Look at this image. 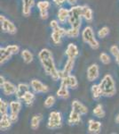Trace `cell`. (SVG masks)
Segmentation results:
<instances>
[{"mask_svg": "<svg viewBox=\"0 0 119 134\" xmlns=\"http://www.w3.org/2000/svg\"><path fill=\"white\" fill-rule=\"evenodd\" d=\"M99 75V66L97 64H92L88 67L87 69V79L89 81H94L95 80L98 79Z\"/></svg>", "mask_w": 119, "mask_h": 134, "instance_id": "10", "label": "cell"}, {"mask_svg": "<svg viewBox=\"0 0 119 134\" xmlns=\"http://www.w3.org/2000/svg\"><path fill=\"white\" fill-rule=\"evenodd\" d=\"M55 104V98L53 96H48L44 102V105L46 108H50Z\"/></svg>", "mask_w": 119, "mask_h": 134, "instance_id": "32", "label": "cell"}, {"mask_svg": "<svg viewBox=\"0 0 119 134\" xmlns=\"http://www.w3.org/2000/svg\"><path fill=\"white\" fill-rule=\"evenodd\" d=\"M65 1H66V0H53L54 4H55V5H61Z\"/></svg>", "mask_w": 119, "mask_h": 134, "instance_id": "41", "label": "cell"}, {"mask_svg": "<svg viewBox=\"0 0 119 134\" xmlns=\"http://www.w3.org/2000/svg\"><path fill=\"white\" fill-rule=\"evenodd\" d=\"M115 58H116V63H117V64H119V55H117V57H115Z\"/></svg>", "mask_w": 119, "mask_h": 134, "instance_id": "44", "label": "cell"}, {"mask_svg": "<svg viewBox=\"0 0 119 134\" xmlns=\"http://www.w3.org/2000/svg\"><path fill=\"white\" fill-rule=\"evenodd\" d=\"M35 5V0H22V14L24 16H29L31 13V8Z\"/></svg>", "mask_w": 119, "mask_h": 134, "instance_id": "15", "label": "cell"}, {"mask_svg": "<svg viewBox=\"0 0 119 134\" xmlns=\"http://www.w3.org/2000/svg\"><path fill=\"white\" fill-rule=\"evenodd\" d=\"M66 55L70 59H75L79 55V50L77 48V47L75 44H73V43L68 44V47L66 49Z\"/></svg>", "mask_w": 119, "mask_h": 134, "instance_id": "13", "label": "cell"}, {"mask_svg": "<svg viewBox=\"0 0 119 134\" xmlns=\"http://www.w3.org/2000/svg\"><path fill=\"white\" fill-rule=\"evenodd\" d=\"M40 62H41V64H42V66H43V68H44L45 72H46L49 76H51L53 81L60 80L59 71L56 69V66H55L53 57L40 60Z\"/></svg>", "mask_w": 119, "mask_h": 134, "instance_id": "3", "label": "cell"}, {"mask_svg": "<svg viewBox=\"0 0 119 134\" xmlns=\"http://www.w3.org/2000/svg\"><path fill=\"white\" fill-rule=\"evenodd\" d=\"M62 125V116L60 112L53 111L49 115L47 128L50 130L59 129Z\"/></svg>", "mask_w": 119, "mask_h": 134, "instance_id": "5", "label": "cell"}, {"mask_svg": "<svg viewBox=\"0 0 119 134\" xmlns=\"http://www.w3.org/2000/svg\"><path fill=\"white\" fill-rule=\"evenodd\" d=\"M17 31V28L16 26L14 25V23H12V21H9V24H8V31L7 33L9 34H15Z\"/></svg>", "mask_w": 119, "mask_h": 134, "instance_id": "37", "label": "cell"}, {"mask_svg": "<svg viewBox=\"0 0 119 134\" xmlns=\"http://www.w3.org/2000/svg\"><path fill=\"white\" fill-rule=\"evenodd\" d=\"M40 16H41V19L43 20H46L48 18V11H40Z\"/></svg>", "mask_w": 119, "mask_h": 134, "instance_id": "39", "label": "cell"}, {"mask_svg": "<svg viewBox=\"0 0 119 134\" xmlns=\"http://www.w3.org/2000/svg\"><path fill=\"white\" fill-rule=\"evenodd\" d=\"M68 16H70V10L66 9L64 7H61L58 11L57 17L60 23H65L66 21H68Z\"/></svg>", "mask_w": 119, "mask_h": 134, "instance_id": "18", "label": "cell"}, {"mask_svg": "<svg viewBox=\"0 0 119 134\" xmlns=\"http://www.w3.org/2000/svg\"><path fill=\"white\" fill-rule=\"evenodd\" d=\"M80 115H81V114H80L79 113H77V112L72 110V111L70 112V116H68V124L70 125L78 124L80 122V121H81V117H80Z\"/></svg>", "mask_w": 119, "mask_h": 134, "instance_id": "19", "label": "cell"}, {"mask_svg": "<svg viewBox=\"0 0 119 134\" xmlns=\"http://www.w3.org/2000/svg\"><path fill=\"white\" fill-rule=\"evenodd\" d=\"M74 64H75V59H70V58H68V61L66 63V64H65L64 68L62 69L61 71H59V74H60V79L68 76V75H70L73 68H74Z\"/></svg>", "mask_w": 119, "mask_h": 134, "instance_id": "8", "label": "cell"}, {"mask_svg": "<svg viewBox=\"0 0 119 134\" xmlns=\"http://www.w3.org/2000/svg\"><path fill=\"white\" fill-rule=\"evenodd\" d=\"M61 38H62V36L60 35L59 32L53 31V33H52V40H53V41L54 42L55 44H57V45L60 44V42H61Z\"/></svg>", "mask_w": 119, "mask_h": 134, "instance_id": "33", "label": "cell"}, {"mask_svg": "<svg viewBox=\"0 0 119 134\" xmlns=\"http://www.w3.org/2000/svg\"><path fill=\"white\" fill-rule=\"evenodd\" d=\"M110 53L112 54V55H114L115 57H117V55H119V48L117 46H112L111 47H110Z\"/></svg>", "mask_w": 119, "mask_h": 134, "instance_id": "38", "label": "cell"}, {"mask_svg": "<svg viewBox=\"0 0 119 134\" xmlns=\"http://www.w3.org/2000/svg\"><path fill=\"white\" fill-rule=\"evenodd\" d=\"M58 98H63V99H67L70 98V92H68V90L67 87L65 86L60 85V87L59 90H57V93H56Z\"/></svg>", "mask_w": 119, "mask_h": 134, "instance_id": "22", "label": "cell"}, {"mask_svg": "<svg viewBox=\"0 0 119 134\" xmlns=\"http://www.w3.org/2000/svg\"><path fill=\"white\" fill-rule=\"evenodd\" d=\"M59 23L60 21H58L57 20H53L51 21V23H50V26H51L52 29H55L56 27H58L59 26Z\"/></svg>", "mask_w": 119, "mask_h": 134, "instance_id": "40", "label": "cell"}, {"mask_svg": "<svg viewBox=\"0 0 119 134\" xmlns=\"http://www.w3.org/2000/svg\"><path fill=\"white\" fill-rule=\"evenodd\" d=\"M9 105L10 104H8L6 101L3 100L2 98H0V114H1V115L7 114Z\"/></svg>", "mask_w": 119, "mask_h": 134, "instance_id": "29", "label": "cell"}, {"mask_svg": "<svg viewBox=\"0 0 119 134\" xmlns=\"http://www.w3.org/2000/svg\"><path fill=\"white\" fill-rule=\"evenodd\" d=\"M36 6L39 9V12L40 11H48L50 6H51V4L49 1H39Z\"/></svg>", "mask_w": 119, "mask_h": 134, "instance_id": "31", "label": "cell"}, {"mask_svg": "<svg viewBox=\"0 0 119 134\" xmlns=\"http://www.w3.org/2000/svg\"><path fill=\"white\" fill-rule=\"evenodd\" d=\"M71 107H72V110H74V111L79 113L81 115H84V114H86L88 113V108H87V107H86L84 104H82L78 100H74V101H73Z\"/></svg>", "mask_w": 119, "mask_h": 134, "instance_id": "12", "label": "cell"}, {"mask_svg": "<svg viewBox=\"0 0 119 134\" xmlns=\"http://www.w3.org/2000/svg\"><path fill=\"white\" fill-rule=\"evenodd\" d=\"M60 85L65 86L67 88H77L78 86L77 80L74 75H68V76L60 79Z\"/></svg>", "mask_w": 119, "mask_h": 134, "instance_id": "7", "label": "cell"}, {"mask_svg": "<svg viewBox=\"0 0 119 134\" xmlns=\"http://www.w3.org/2000/svg\"><path fill=\"white\" fill-rule=\"evenodd\" d=\"M101 124L98 121H94L90 119L88 122V131L91 133H99L101 131Z\"/></svg>", "mask_w": 119, "mask_h": 134, "instance_id": "16", "label": "cell"}, {"mask_svg": "<svg viewBox=\"0 0 119 134\" xmlns=\"http://www.w3.org/2000/svg\"><path fill=\"white\" fill-rule=\"evenodd\" d=\"M116 122H118V124H119V114H118L117 116H116Z\"/></svg>", "mask_w": 119, "mask_h": 134, "instance_id": "45", "label": "cell"}, {"mask_svg": "<svg viewBox=\"0 0 119 134\" xmlns=\"http://www.w3.org/2000/svg\"><path fill=\"white\" fill-rule=\"evenodd\" d=\"M1 116L2 117L1 120H0V129H1V131H6L7 129L10 128L12 122L7 114H3Z\"/></svg>", "mask_w": 119, "mask_h": 134, "instance_id": "17", "label": "cell"}, {"mask_svg": "<svg viewBox=\"0 0 119 134\" xmlns=\"http://www.w3.org/2000/svg\"><path fill=\"white\" fill-rule=\"evenodd\" d=\"M101 90V94L104 97H113L116 92V84L113 78L110 74H107L103 77L101 83L99 84Z\"/></svg>", "mask_w": 119, "mask_h": 134, "instance_id": "1", "label": "cell"}, {"mask_svg": "<svg viewBox=\"0 0 119 134\" xmlns=\"http://www.w3.org/2000/svg\"><path fill=\"white\" fill-rule=\"evenodd\" d=\"M109 34V27H106V26L102 27L98 31V36H99V38H106Z\"/></svg>", "mask_w": 119, "mask_h": 134, "instance_id": "34", "label": "cell"}, {"mask_svg": "<svg viewBox=\"0 0 119 134\" xmlns=\"http://www.w3.org/2000/svg\"><path fill=\"white\" fill-rule=\"evenodd\" d=\"M92 113H93L94 115L96 116V117H98V118H103L105 116L104 109L102 108V105H99V104H98V105L94 107Z\"/></svg>", "mask_w": 119, "mask_h": 134, "instance_id": "27", "label": "cell"}, {"mask_svg": "<svg viewBox=\"0 0 119 134\" xmlns=\"http://www.w3.org/2000/svg\"><path fill=\"white\" fill-rule=\"evenodd\" d=\"M9 108H10L9 117L12 124H14V122H16L17 120H18V114L20 113V111L21 109V103L20 102V99H18V100H14V101H12V102H10Z\"/></svg>", "mask_w": 119, "mask_h": 134, "instance_id": "6", "label": "cell"}, {"mask_svg": "<svg viewBox=\"0 0 119 134\" xmlns=\"http://www.w3.org/2000/svg\"><path fill=\"white\" fill-rule=\"evenodd\" d=\"M53 55H52V52L47 48H43L39 53H38V58L39 60H43L45 59V58H48V57H52Z\"/></svg>", "mask_w": 119, "mask_h": 134, "instance_id": "28", "label": "cell"}, {"mask_svg": "<svg viewBox=\"0 0 119 134\" xmlns=\"http://www.w3.org/2000/svg\"><path fill=\"white\" fill-rule=\"evenodd\" d=\"M43 116L42 114H36V115H34L33 117L31 118V121H30V127H31L32 130H36L39 127L40 122L42 121Z\"/></svg>", "mask_w": 119, "mask_h": 134, "instance_id": "23", "label": "cell"}, {"mask_svg": "<svg viewBox=\"0 0 119 134\" xmlns=\"http://www.w3.org/2000/svg\"><path fill=\"white\" fill-rule=\"evenodd\" d=\"M82 17H83V5H73L70 9V16L68 23L72 28L80 29L82 24Z\"/></svg>", "mask_w": 119, "mask_h": 134, "instance_id": "2", "label": "cell"}, {"mask_svg": "<svg viewBox=\"0 0 119 134\" xmlns=\"http://www.w3.org/2000/svg\"><path fill=\"white\" fill-rule=\"evenodd\" d=\"M66 2H68L71 5H75L77 3V0H66Z\"/></svg>", "mask_w": 119, "mask_h": 134, "instance_id": "42", "label": "cell"}, {"mask_svg": "<svg viewBox=\"0 0 119 134\" xmlns=\"http://www.w3.org/2000/svg\"><path fill=\"white\" fill-rule=\"evenodd\" d=\"M3 92L5 96H11V95H15L17 90V87L14 85V83L10 82V81H5V83L1 86Z\"/></svg>", "mask_w": 119, "mask_h": 134, "instance_id": "11", "label": "cell"}, {"mask_svg": "<svg viewBox=\"0 0 119 134\" xmlns=\"http://www.w3.org/2000/svg\"><path fill=\"white\" fill-rule=\"evenodd\" d=\"M0 81H0V86H2L4 83H5V78H4L3 76H2V75H1V76H0Z\"/></svg>", "mask_w": 119, "mask_h": 134, "instance_id": "43", "label": "cell"}, {"mask_svg": "<svg viewBox=\"0 0 119 134\" xmlns=\"http://www.w3.org/2000/svg\"><path fill=\"white\" fill-rule=\"evenodd\" d=\"M5 48L7 49L12 55L18 54L19 51H20V47H19V46H17V45H9V46H7Z\"/></svg>", "mask_w": 119, "mask_h": 134, "instance_id": "35", "label": "cell"}, {"mask_svg": "<svg viewBox=\"0 0 119 134\" xmlns=\"http://www.w3.org/2000/svg\"><path fill=\"white\" fill-rule=\"evenodd\" d=\"M0 54H1V57H0V64H4L6 61L11 59V57L12 55L5 47H1L0 48Z\"/></svg>", "mask_w": 119, "mask_h": 134, "instance_id": "20", "label": "cell"}, {"mask_svg": "<svg viewBox=\"0 0 119 134\" xmlns=\"http://www.w3.org/2000/svg\"><path fill=\"white\" fill-rule=\"evenodd\" d=\"M30 86H31L33 91L36 93H46L48 91V87L43 84L38 80H32L30 82Z\"/></svg>", "mask_w": 119, "mask_h": 134, "instance_id": "9", "label": "cell"}, {"mask_svg": "<svg viewBox=\"0 0 119 134\" xmlns=\"http://www.w3.org/2000/svg\"><path fill=\"white\" fill-rule=\"evenodd\" d=\"M99 59H101V63H102V64H109V63H110L109 55H108L107 53H104V52L99 55Z\"/></svg>", "mask_w": 119, "mask_h": 134, "instance_id": "36", "label": "cell"}, {"mask_svg": "<svg viewBox=\"0 0 119 134\" xmlns=\"http://www.w3.org/2000/svg\"><path fill=\"white\" fill-rule=\"evenodd\" d=\"M29 90V85L26 83H20L17 86V90L15 93V96H16L17 99H20L21 100L23 98V96L26 94V92H28Z\"/></svg>", "mask_w": 119, "mask_h": 134, "instance_id": "14", "label": "cell"}, {"mask_svg": "<svg viewBox=\"0 0 119 134\" xmlns=\"http://www.w3.org/2000/svg\"><path fill=\"white\" fill-rule=\"evenodd\" d=\"M79 35V29L77 28H72L70 30H67L66 31V36L68 38H77Z\"/></svg>", "mask_w": 119, "mask_h": 134, "instance_id": "30", "label": "cell"}, {"mask_svg": "<svg viewBox=\"0 0 119 134\" xmlns=\"http://www.w3.org/2000/svg\"><path fill=\"white\" fill-rule=\"evenodd\" d=\"M91 91H92V98H93L94 99H99L101 96H102L101 88H99V85H97V84H94V85L92 86Z\"/></svg>", "mask_w": 119, "mask_h": 134, "instance_id": "26", "label": "cell"}, {"mask_svg": "<svg viewBox=\"0 0 119 134\" xmlns=\"http://www.w3.org/2000/svg\"><path fill=\"white\" fill-rule=\"evenodd\" d=\"M83 17L85 19L86 21H92V11L87 5H83Z\"/></svg>", "mask_w": 119, "mask_h": 134, "instance_id": "25", "label": "cell"}, {"mask_svg": "<svg viewBox=\"0 0 119 134\" xmlns=\"http://www.w3.org/2000/svg\"><path fill=\"white\" fill-rule=\"evenodd\" d=\"M21 100L24 101V103L27 105H31L32 104L34 103V101H35V95H34L33 92H31L29 90L28 92H26V94L23 96V98Z\"/></svg>", "mask_w": 119, "mask_h": 134, "instance_id": "24", "label": "cell"}, {"mask_svg": "<svg viewBox=\"0 0 119 134\" xmlns=\"http://www.w3.org/2000/svg\"><path fill=\"white\" fill-rule=\"evenodd\" d=\"M82 38L83 40L86 44H88L89 46L92 47V49H98L99 47V44L98 40L95 38L94 32L92 27L87 26L84 29L83 32H82Z\"/></svg>", "mask_w": 119, "mask_h": 134, "instance_id": "4", "label": "cell"}, {"mask_svg": "<svg viewBox=\"0 0 119 134\" xmlns=\"http://www.w3.org/2000/svg\"><path fill=\"white\" fill-rule=\"evenodd\" d=\"M21 57H22L25 64H27L32 63V61H33V59H34L33 54L29 50H28V49H24V50L21 51Z\"/></svg>", "mask_w": 119, "mask_h": 134, "instance_id": "21", "label": "cell"}]
</instances>
